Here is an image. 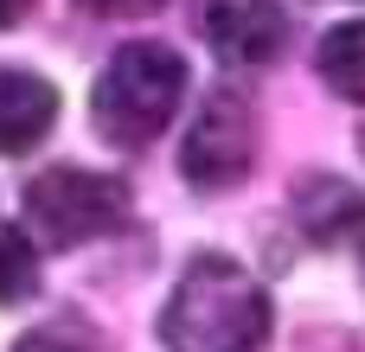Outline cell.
Returning a JSON list of instances; mask_svg holds the SVG:
<instances>
[{"label":"cell","mask_w":365,"mask_h":352,"mask_svg":"<svg viewBox=\"0 0 365 352\" xmlns=\"http://www.w3.org/2000/svg\"><path fill=\"white\" fill-rule=\"evenodd\" d=\"M269 340V295L237 257H192L160 308L167 352H263Z\"/></svg>","instance_id":"cell-1"},{"label":"cell","mask_w":365,"mask_h":352,"mask_svg":"<svg viewBox=\"0 0 365 352\" xmlns=\"http://www.w3.org/2000/svg\"><path fill=\"white\" fill-rule=\"evenodd\" d=\"M180 96H186V58L160 38H135L103 64L96 90H90V115H96V135L109 147L135 154V147L160 141Z\"/></svg>","instance_id":"cell-2"},{"label":"cell","mask_w":365,"mask_h":352,"mask_svg":"<svg viewBox=\"0 0 365 352\" xmlns=\"http://www.w3.org/2000/svg\"><path fill=\"white\" fill-rule=\"evenodd\" d=\"M128 218V186L90 167H45L38 180H26V224L51 244V250H77L109 237Z\"/></svg>","instance_id":"cell-3"},{"label":"cell","mask_w":365,"mask_h":352,"mask_svg":"<svg viewBox=\"0 0 365 352\" xmlns=\"http://www.w3.org/2000/svg\"><path fill=\"white\" fill-rule=\"evenodd\" d=\"M257 160V109L244 90H212L180 141V173L199 192H225L250 173Z\"/></svg>","instance_id":"cell-4"},{"label":"cell","mask_w":365,"mask_h":352,"mask_svg":"<svg viewBox=\"0 0 365 352\" xmlns=\"http://www.w3.org/2000/svg\"><path fill=\"white\" fill-rule=\"evenodd\" d=\"M199 32H205V45H212L225 64H237V71L269 64V58H282V45H289L282 0H199Z\"/></svg>","instance_id":"cell-5"},{"label":"cell","mask_w":365,"mask_h":352,"mask_svg":"<svg viewBox=\"0 0 365 352\" xmlns=\"http://www.w3.org/2000/svg\"><path fill=\"white\" fill-rule=\"evenodd\" d=\"M295 218H302V231H308L321 250L365 244V192L346 186L340 173H308V180L295 186Z\"/></svg>","instance_id":"cell-6"},{"label":"cell","mask_w":365,"mask_h":352,"mask_svg":"<svg viewBox=\"0 0 365 352\" xmlns=\"http://www.w3.org/2000/svg\"><path fill=\"white\" fill-rule=\"evenodd\" d=\"M58 122V90L38 71H0V160L32 154Z\"/></svg>","instance_id":"cell-7"},{"label":"cell","mask_w":365,"mask_h":352,"mask_svg":"<svg viewBox=\"0 0 365 352\" xmlns=\"http://www.w3.org/2000/svg\"><path fill=\"white\" fill-rule=\"evenodd\" d=\"M314 71H321V83H327L334 96L365 103V19H340V26L321 32V45H314Z\"/></svg>","instance_id":"cell-8"},{"label":"cell","mask_w":365,"mask_h":352,"mask_svg":"<svg viewBox=\"0 0 365 352\" xmlns=\"http://www.w3.org/2000/svg\"><path fill=\"white\" fill-rule=\"evenodd\" d=\"M38 295V250L26 231H13L0 218V308H19Z\"/></svg>","instance_id":"cell-9"},{"label":"cell","mask_w":365,"mask_h":352,"mask_svg":"<svg viewBox=\"0 0 365 352\" xmlns=\"http://www.w3.org/2000/svg\"><path fill=\"white\" fill-rule=\"evenodd\" d=\"M13 352H90V346H83L77 333H58V327H38V333H26V340H19Z\"/></svg>","instance_id":"cell-10"},{"label":"cell","mask_w":365,"mask_h":352,"mask_svg":"<svg viewBox=\"0 0 365 352\" xmlns=\"http://www.w3.org/2000/svg\"><path fill=\"white\" fill-rule=\"evenodd\" d=\"M83 13H103V19H141V13H154V6H167V0H77Z\"/></svg>","instance_id":"cell-11"},{"label":"cell","mask_w":365,"mask_h":352,"mask_svg":"<svg viewBox=\"0 0 365 352\" xmlns=\"http://www.w3.org/2000/svg\"><path fill=\"white\" fill-rule=\"evenodd\" d=\"M26 13H32V0H0V32H6V26H19Z\"/></svg>","instance_id":"cell-12"},{"label":"cell","mask_w":365,"mask_h":352,"mask_svg":"<svg viewBox=\"0 0 365 352\" xmlns=\"http://www.w3.org/2000/svg\"><path fill=\"white\" fill-rule=\"evenodd\" d=\"M359 154H365V135H359Z\"/></svg>","instance_id":"cell-13"}]
</instances>
